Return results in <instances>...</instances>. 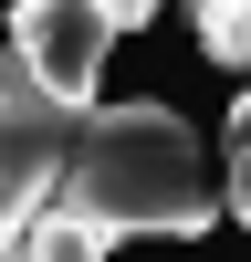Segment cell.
I'll return each mask as SVG.
<instances>
[{"mask_svg": "<svg viewBox=\"0 0 251 262\" xmlns=\"http://www.w3.org/2000/svg\"><path fill=\"white\" fill-rule=\"evenodd\" d=\"M105 21H115V32H146V21H157V0H105Z\"/></svg>", "mask_w": 251, "mask_h": 262, "instance_id": "obj_7", "label": "cell"}, {"mask_svg": "<svg viewBox=\"0 0 251 262\" xmlns=\"http://www.w3.org/2000/svg\"><path fill=\"white\" fill-rule=\"evenodd\" d=\"M220 200H230V221L251 231V137H230V179H220Z\"/></svg>", "mask_w": 251, "mask_h": 262, "instance_id": "obj_6", "label": "cell"}, {"mask_svg": "<svg viewBox=\"0 0 251 262\" xmlns=\"http://www.w3.org/2000/svg\"><path fill=\"white\" fill-rule=\"evenodd\" d=\"M105 242H115V231H94L84 210H42V221L21 231V262H105Z\"/></svg>", "mask_w": 251, "mask_h": 262, "instance_id": "obj_4", "label": "cell"}, {"mask_svg": "<svg viewBox=\"0 0 251 262\" xmlns=\"http://www.w3.org/2000/svg\"><path fill=\"white\" fill-rule=\"evenodd\" d=\"M11 53L32 63L42 95L94 105L105 53H115V21H105V0H11Z\"/></svg>", "mask_w": 251, "mask_h": 262, "instance_id": "obj_3", "label": "cell"}, {"mask_svg": "<svg viewBox=\"0 0 251 262\" xmlns=\"http://www.w3.org/2000/svg\"><path fill=\"white\" fill-rule=\"evenodd\" d=\"M230 137H251V84H241V105H230Z\"/></svg>", "mask_w": 251, "mask_h": 262, "instance_id": "obj_8", "label": "cell"}, {"mask_svg": "<svg viewBox=\"0 0 251 262\" xmlns=\"http://www.w3.org/2000/svg\"><path fill=\"white\" fill-rule=\"evenodd\" d=\"M188 21H199V53L220 74H251V0H188Z\"/></svg>", "mask_w": 251, "mask_h": 262, "instance_id": "obj_5", "label": "cell"}, {"mask_svg": "<svg viewBox=\"0 0 251 262\" xmlns=\"http://www.w3.org/2000/svg\"><path fill=\"white\" fill-rule=\"evenodd\" d=\"M53 210H84L94 231H157V242H199L220 221V189H209V158L188 137L178 105L157 95H126V105H84V137H73V168H63V200Z\"/></svg>", "mask_w": 251, "mask_h": 262, "instance_id": "obj_1", "label": "cell"}, {"mask_svg": "<svg viewBox=\"0 0 251 262\" xmlns=\"http://www.w3.org/2000/svg\"><path fill=\"white\" fill-rule=\"evenodd\" d=\"M73 137H84V105L42 95L32 63L0 42V262L21 252V231L63 200V168H73Z\"/></svg>", "mask_w": 251, "mask_h": 262, "instance_id": "obj_2", "label": "cell"}]
</instances>
